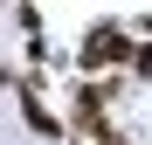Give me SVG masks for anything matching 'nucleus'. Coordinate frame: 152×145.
I'll use <instances>...</instances> for the list:
<instances>
[{"label": "nucleus", "instance_id": "1", "mask_svg": "<svg viewBox=\"0 0 152 145\" xmlns=\"http://www.w3.org/2000/svg\"><path fill=\"white\" fill-rule=\"evenodd\" d=\"M138 42L132 28H118V21H97V28L83 35V48H76V69H132Z\"/></svg>", "mask_w": 152, "mask_h": 145}, {"label": "nucleus", "instance_id": "2", "mask_svg": "<svg viewBox=\"0 0 152 145\" xmlns=\"http://www.w3.org/2000/svg\"><path fill=\"white\" fill-rule=\"evenodd\" d=\"M21 117H28V131H42V138H62V117L48 111L35 90H21Z\"/></svg>", "mask_w": 152, "mask_h": 145}, {"label": "nucleus", "instance_id": "3", "mask_svg": "<svg viewBox=\"0 0 152 145\" xmlns=\"http://www.w3.org/2000/svg\"><path fill=\"white\" fill-rule=\"evenodd\" d=\"M132 76H152V42H138V55H132Z\"/></svg>", "mask_w": 152, "mask_h": 145}]
</instances>
